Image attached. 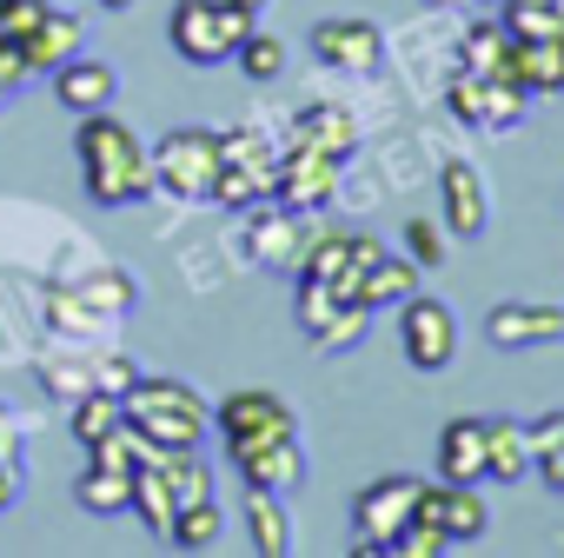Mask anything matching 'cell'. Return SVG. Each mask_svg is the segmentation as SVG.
Segmentation results:
<instances>
[{
	"label": "cell",
	"instance_id": "1",
	"mask_svg": "<svg viewBox=\"0 0 564 558\" xmlns=\"http://www.w3.org/2000/svg\"><path fill=\"white\" fill-rule=\"evenodd\" d=\"M74 160H80V180H87L94 206H140L153 193V153H147V140L127 120H113L107 107L80 114Z\"/></svg>",
	"mask_w": 564,
	"mask_h": 558
},
{
	"label": "cell",
	"instance_id": "2",
	"mask_svg": "<svg viewBox=\"0 0 564 558\" xmlns=\"http://www.w3.org/2000/svg\"><path fill=\"white\" fill-rule=\"evenodd\" d=\"M120 412L133 432H147L160 452H199V439L213 432V406L173 379V373H140L127 393H120Z\"/></svg>",
	"mask_w": 564,
	"mask_h": 558
},
{
	"label": "cell",
	"instance_id": "3",
	"mask_svg": "<svg viewBox=\"0 0 564 558\" xmlns=\"http://www.w3.org/2000/svg\"><path fill=\"white\" fill-rule=\"evenodd\" d=\"M259 21L239 14L232 0H173V21H166V41L186 67H219L232 61V47L252 34Z\"/></svg>",
	"mask_w": 564,
	"mask_h": 558
},
{
	"label": "cell",
	"instance_id": "4",
	"mask_svg": "<svg viewBox=\"0 0 564 558\" xmlns=\"http://www.w3.org/2000/svg\"><path fill=\"white\" fill-rule=\"evenodd\" d=\"M147 153H153V186L160 193H173L180 206L213 200V180H219V133L213 127H173Z\"/></svg>",
	"mask_w": 564,
	"mask_h": 558
},
{
	"label": "cell",
	"instance_id": "5",
	"mask_svg": "<svg viewBox=\"0 0 564 558\" xmlns=\"http://www.w3.org/2000/svg\"><path fill=\"white\" fill-rule=\"evenodd\" d=\"M272 173H279V147H272L259 127H232V133H219L213 206H226V213H252L259 200H272Z\"/></svg>",
	"mask_w": 564,
	"mask_h": 558
},
{
	"label": "cell",
	"instance_id": "6",
	"mask_svg": "<svg viewBox=\"0 0 564 558\" xmlns=\"http://www.w3.org/2000/svg\"><path fill=\"white\" fill-rule=\"evenodd\" d=\"M379 253H386V246H379L372 233H359V226H313V239H306L293 279H326L339 300H359V279H366V266H372Z\"/></svg>",
	"mask_w": 564,
	"mask_h": 558
},
{
	"label": "cell",
	"instance_id": "7",
	"mask_svg": "<svg viewBox=\"0 0 564 558\" xmlns=\"http://www.w3.org/2000/svg\"><path fill=\"white\" fill-rule=\"evenodd\" d=\"M419 485L425 479H412V472H386V479H372L359 498H352V532H359V558H386L392 551V538L405 532V518H412V505H419Z\"/></svg>",
	"mask_w": 564,
	"mask_h": 558
},
{
	"label": "cell",
	"instance_id": "8",
	"mask_svg": "<svg viewBox=\"0 0 564 558\" xmlns=\"http://www.w3.org/2000/svg\"><path fill=\"white\" fill-rule=\"evenodd\" d=\"M339 173H346L339 153H319L306 140H286V147H279V173H272V200L293 206V213H326L339 200Z\"/></svg>",
	"mask_w": 564,
	"mask_h": 558
},
{
	"label": "cell",
	"instance_id": "9",
	"mask_svg": "<svg viewBox=\"0 0 564 558\" xmlns=\"http://www.w3.org/2000/svg\"><path fill=\"white\" fill-rule=\"evenodd\" d=\"M399 353L412 373H445L458 360V313L432 293H412L399 307Z\"/></svg>",
	"mask_w": 564,
	"mask_h": 558
},
{
	"label": "cell",
	"instance_id": "10",
	"mask_svg": "<svg viewBox=\"0 0 564 558\" xmlns=\"http://www.w3.org/2000/svg\"><path fill=\"white\" fill-rule=\"evenodd\" d=\"M213 432H219L226 446L293 439V432H300V412L279 399V393H265V386H239V393H226V399L213 406Z\"/></svg>",
	"mask_w": 564,
	"mask_h": 558
},
{
	"label": "cell",
	"instance_id": "11",
	"mask_svg": "<svg viewBox=\"0 0 564 558\" xmlns=\"http://www.w3.org/2000/svg\"><path fill=\"white\" fill-rule=\"evenodd\" d=\"M313 239V213H293V206H279V200H259L246 213V259L265 266V272H293L300 253Z\"/></svg>",
	"mask_w": 564,
	"mask_h": 558
},
{
	"label": "cell",
	"instance_id": "12",
	"mask_svg": "<svg viewBox=\"0 0 564 558\" xmlns=\"http://www.w3.org/2000/svg\"><path fill=\"white\" fill-rule=\"evenodd\" d=\"M438 219L452 239H485L491 226V180L478 173V160H445L438 167Z\"/></svg>",
	"mask_w": 564,
	"mask_h": 558
},
{
	"label": "cell",
	"instance_id": "13",
	"mask_svg": "<svg viewBox=\"0 0 564 558\" xmlns=\"http://www.w3.org/2000/svg\"><path fill=\"white\" fill-rule=\"evenodd\" d=\"M232 452V472L246 479V492H300L306 485V446L300 432L293 439H252V446H226Z\"/></svg>",
	"mask_w": 564,
	"mask_h": 558
},
{
	"label": "cell",
	"instance_id": "14",
	"mask_svg": "<svg viewBox=\"0 0 564 558\" xmlns=\"http://www.w3.org/2000/svg\"><path fill=\"white\" fill-rule=\"evenodd\" d=\"M412 512L432 518L452 551H458V545H478V538L491 532V512H485V492H478V485H452V479L419 485V505H412Z\"/></svg>",
	"mask_w": 564,
	"mask_h": 558
},
{
	"label": "cell",
	"instance_id": "15",
	"mask_svg": "<svg viewBox=\"0 0 564 558\" xmlns=\"http://www.w3.org/2000/svg\"><path fill=\"white\" fill-rule=\"evenodd\" d=\"M313 61L333 67V74H372L386 61V34L359 14H333L313 28Z\"/></svg>",
	"mask_w": 564,
	"mask_h": 558
},
{
	"label": "cell",
	"instance_id": "16",
	"mask_svg": "<svg viewBox=\"0 0 564 558\" xmlns=\"http://www.w3.org/2000/svg\"><path fill=\"white\" fill-rule=\"evenodd\" d=\"M485 340L505 346V353L557 346V340H564V313H557V307H531V300H498V307L485 313Z\"/></svg>",
	"mask_w": 564,
	"mask_h": 558
},
{
	"label": "cell",
	"instance_id": "17",
	"mask_svg": "<svg viewBox=\"0 0 564 558\" xmlns=\"http://www.w3.org/2000/svg\"><path fill=\"white\" fill-rule=\"evenodd\" d=\"M54 100L80 120V114H100V107H113V94H120V74L107 67V61H94V54H74V61H61L54 74Z\"/></svg>",
	"mask_w": 564,
	"mask_h": 558
},
{
	"label": "cell",
	"instance_id": "18",
	"mask_svg": "<svg viewBox=\"0 0 564 558\" xmlns=\"http://www.w3.org/2000/svg\"><path fill=\"white\" fill-rule=\"evenodd\" d=\"M511 74L531 100H557L564 94V34L544 41H511Z\"/></svg>",
	"mask_w": 564,
	"mask_h": 558
},
{
	"label": "cell",
	"instance_id": "19",
	"mask_svg": "<svg viewBox=\"0 0 564 558\" xmlns=\"http://www.w3.org/2000/svg\"><path fill=\"white\" fill-rule=\"evenodd\" d=\"M87 47V28L74 21V14H61V8H47L41 14V28L34 34H21V54H28V74H54L61 61H74Z\"/></svg>",
	"mask_w": 564,
	"mask_h": 558
},
{
	"label": "cell",
	"instance_id": "20",
	"mask_svg": "<svg viewBox=\"0 0 564 558\" xmlns=\"http://www.w3.org/2000/svg\"><path fill=\"white\" fill-rule=\"evenodd\" d=\"M531 479V432L518 419H485V485H524Z\"/></svg>",
	"mask_w": 564,
	"mask_h": 558
},
{
	"label": "cell",
	"instance_id": "21",
	"mask_svg": "<svg viewBox=\"0 0 564 558\" xmlns=\"http://www.w3.org/2000/svg\"><path fill=\"white\" fill-rule=\"evenodd\" d=\"M438 479L485 485V419H452L438 432Z\"/></svg>",
	"mask_w": 564,
	"mask_h": 558
},
{
	"label": "cell",
	"instance_id": "22",
	"mask_svg": "<svg viewBox=\"0 0 564 558\" xmlns=\"http://www.w3.org/2000/svg\"><path fill=\"white\" fill-rule=\"evenodd\" d=\"M419 279H425V266H412L405 253H399V259H392V253H379V259L366 266V279H359V307H372V313L405 307V300L419 293Z\"/></svg>",
	"mask_w": 564,
	"mask_h": 558
},
{
	"label": "cell",
	"instance_id": "23",
	"mask_svg": "<svg viewBox=\"0 0 564 558\" xmlns=\"http://www.w3.org/2000/svg\"><path fill=\"white\" fill-rule=\"evenodd\" d=\"M286 140H306V147H319V153L352 160V147H359V120H352L346 107L319 100V107H300V120H293V133H286Z\"/></svg>",
	"mask_w": 564,
	"mask_h": 558
},
{
	"label": "cell",
	"instance_id": "24",
	"mask_svg": "<svg viewBox=\"0 0 564 558\" xmlns=\"http://www.w3.org/2000/svg\"><path fill=\"white\" fill-rule=\"evenodd\" d=\"M74 293H80V307H87V313H100L107 326H113V320H127V313L140 307V287H133L120 266H87Z\"/></svg>",
	"mask_w": 564,
	"mask_h": 558
},
{
	"label": "cell",
	"instance_id": "25",
	"mask_svg": "<svg viewBox=\"0 0 564 558\" xmlns=\"http://www.w3.org/2000/svg\"><path fill=\"white\" fill-rule=\"evenodd\" d=\"M74 498H80V512L113 518V512L133 505V472H127V465H100V459H87V472L74 479Z\"/></svg>",
	"mask_w": 564,
	"mask_h": 558
},
{
	"label": "cell",
	"instance_id": "26",
	"mask_svg": "<svg viewBox=\"0 0 564 558\" xmlns=\"http://www.w3.org/2000/svg\"><path fill=\"white\" fill-rule=\"evenodd\" d=\"M246 538L259 558H286L293 551V518L279 505V492H246Z\"/></svg>",
	"mask_w": 564,
	"mask_h": 558
},
{
	"label": "cell",
	"instance_id": "27",
	"mask_svg": "<svg viewBox=\"0 0 564 558\" xmlns=\"http://www.w3.org/2000/svg\"><path fill=\"white\" fill-rule=\"evenodd\" d=\"M458 54H465V74H511V34H505V21H471L465 34H458Z\"/></svg>",
	"mask_w": 564,
	"mask_h": 558
},
{
	"label": "cell",
	"instance_id": "28",
	"mask_svg": "<svg viewBox=\"0 0 564 558\" xmlns=\"http://www.w3.org/2000/svg\"><path fill=\"white\" fill-rule=\"evenodd\" d=\"M524 432H531V472H538L551 492H564V412H544V419H531Z\"/></svg>",
	"mask_w": 564,
	"mask_h": 558
},
{
	"label": "cell",
	"instance_id": "29",
	"mask_svg": "<svg viewBox=\"0 0 564 558\" xmlns=\"http://www.w3.org/2000/svg\"><path fill=\"white\" fill-rule=\"evenodd\" d=\"M219 532H226L219 505H213V498H199V505H180V512H173L166 545H180V551H213V545H219Z\"/></svg>",
	"mask_w": 564,
	"mask_h": 558
},
{
	"label": "cell",
	"instance_id": "30",
	"mask_svg": "<svg viewBox=\"0 0 564 558\" xmlns=\"http://www.w3.org/2000/svg\"><path fill=\"white\" fill-rule=\"evenodd\" d=\"M67 419H74V439H80V446H94V439H107L127 412H120V399H113V393H100V386H94V393L67 399Z\"/></svg>",
	"mask_w": 564,
	"mask_h": 558
},
{
	"label": "cell",
	"instance_id": "31",
	"mask_svg": "<svg viewBox=\"0 0 564 558\" xmlns=\"http://www.w3.org/2000/svg\"><path fill=\"white\" fill-rule=\"evenodd\" d=\"M232 61H239V74H246V81H259V87L286 74V47H279L272 34H259V28H252L239 47H232Z\"/></svg>",
	"mask_w": 564,
	"mask_h": 558
},
{
	"label": "cell",
	"instance_id": "32",
	"mask_svg": "<svg viewBox=\"0 0 564 558\" xmlns=\"http://www.w3.org/2000/svg\"><path fill=\"white\" fill-rule=\"evenodd\" d=\"M445 246H452V233H445V219H432V213H412L405 219V259L412 266H445Z\"/></svg>",
	"mask_w": 564,
	"mask_h": 558
},
{
	"label": "cell",
	"instance_id": "33",
	"mask_svg": "<svg viewBox=\"0 0 564 558\" xmlns=\"http://www.w3.org/2000/svg\"><path fill=\"white\" fill-rule=\"evenodd\" d=\"M366 326H372V307L346 300V307L333 313V326H326V333H313V346H319V353H352V346L366 340Z\"/></svg>",
	"mask_w": 564,
	"mask_h": 558
},
{
	"label": "cell",
	"instance_id": "34",
	"mask_svg": "<svg viewBox=\"0 0 564 558\" xmlns=\"http://www.w3.org/2000/svg\"><path fill=\"white\" fill-rule=\"evenodd\" d=\"M41 386H47L54 399H80V393H94V360H87V353H80V360H61V353H54V360L41 366Z\"/></svg>",
	"mask_w": 564,
	"mask_h": 558
},
{
	"label": "cell",
	"instance_id": "35",
	"mask_svg": "<svg viewBox=\"0 0 564 558\" xmlns=\"http://www.w3.org/2000/svg\"><path fill=\"white\" fill-rule=\"evenodd\" d=\"M339 307H346V300L326 287V279H300V333H306V340H313V333H326Z\"/></svg>",
	"mask_w": 564,
	"mask_h": 558
},
{
	"label": "cell",
	"instance_id": "36",
	"mask_svg": "<svg viewBox=\"0 0 564 558\" xmlns=\"http://www.w3.org/2000/svg\"><path fill=\"white\" fill-rule=\"evenodd\" d=\"M445 107H452V120H458V127H478V133H485V81H478V74H465V67H458V74H452V87H445Z\"/></svg>",
	"mask_w": 564,
	"mask_h": 558
},
{
	"label": "cell",
	"instance_id": "37",
	"mask_svg": "<svg viewBox=\"0 0 564 558\" xmlns=\"http://www.w3.org/2000/svg\"><path fill=\"white\" fill-rule=\"evenodd\" d=\"M445 551H452V545H445V532H438L432 518H419V512H412V518H405V532L392 538V551H386V558H445Z\"/></svg>",
	"mask_w": 564,
	"mask_h": 558
},
{
	"label": "cell",
	"instance_id": "38",
	"mask_svg": "<svg viewBox=\"0 0 564 558\" xmlns=\"http://www.w3.org/2000/svg\"><path fill=\"white\" fill-rule=\"evenodd\" d=\"M47 8H54V0H0V34H8V41H21V34H34Z\"/></svg>",
	"mask_w": 564,
	"mask_h": 558
},
{
	"label": "cell",
	"instance_id": "39",
	"mask_svg": "<svg viewBox=\"0 0 564 558\" xmlns=\"http://www.w3.org/2000/svg\"><path fill=\"white\" fill-rule=\"evenodd\" d=\"M133 379H140V366H133V360H120V353L94 360V386H100V393H113V399H120V393H127Z\"/></svg>",
	"mask_w": 564,
	"mask_h": 558
},
{
	"label": "cell",
	"instance_id": "40",
	"mask_svg": "<svg viewBox=\"0 0 564 558\" xmlns=\"http://www.w3.org/2000/svg\"><path fill=\"white\" fill-rule=\"evenodd\" d=\"M34 74H28V54H21V41H8L0 34V94H14V87H28Z\"/></svg>",
	"mask_w": 564,
	"mask_h": 558
},
{
	"label": "cell",
	"instance_id": "41",
	"mask_svg": "<svg viewBox=\"0 0 564 558\" xmlns=\"http://www.w3.org/2000/svg\"><path fill=\"white\" fill-rule=\"evenodd\" d=\"M21 498V446H0V512Z\"/></svg>",
	"mask_w": 564,
	"mask_h": 558
},
{
	"label": "cell",
	"instance_id": "42",
	"mask_svg": "<svg viewBox=\"0 0 564 558\" xmlns=\"http://www.w3.org/2000/svg\"><path fill=\"white\" fill-rule=\"evenodd\" d=\"M232 8H239V14H252V21H259V14H265V8H272V0H232Z\"/></svg>",
	"mask_w": 564,
	"mask_h": 558
},
{
	"label": "cell",
	"instance_id": "43",
	"mask_svg": "<svg viewBox=\"0 0 564 558\" xmlns=\"http://www.w3.org/2000/svg\"><path fill=\"white\" fill-rule=\"evenodd\" d=\"M100 8H107V14H127V8H140V0H100Z\"/></svg>",
	"mask_w": 564,
	"mask_h": 558
},
{
	"label": "cell",
	"instance_id": "44",
	"mask_svg": "<svg viewBox=\"0 0 564 558\" xmlns=\"http://www.w3.org/2000/svg\"><path fill=\"white\" fill-rule=\"evenodd\" d=\"M551 21H557V34H564V0H551Z\"/></svg>",
	"mask_w": 564,
	"mask_h": 558
},
{
	"label": "cell",
	"instance_id": "45",
	"mask_svg": "<svg viewBox=\"0 0 564 558\" xmlns=\"http://www.w3.org/2000/svg\"><path fill=\"white\" fill-rule=\"evenodd\" d=\"M438 8H471V0H438Z\"/></svg>",
	"mask_w": 564,
	"mask_h": 558
},
{
	"label": "cell",
	"instance_id": "46",
	"mask_svg": "<svg viewBox=\"0 0 564 558\" xmlns=\"http://www.w3.org/2000/svg\"><path fill=\"white\" fill-rule=\"evenodd\" d=\"M0 100H8V94H0Z\"/></svg>",
	"mask_w": 564,
	"mask_h": 558
}]
</instances>
